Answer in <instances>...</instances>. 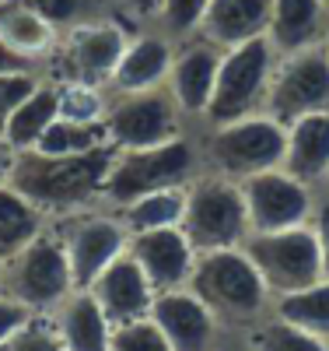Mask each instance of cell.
<instances>
[{
    "label": "cell",
    "instance_id": "cell-1",
    "mask_svg": "<svg viewBox=\"0 0 329 351\" xmlns=\"http://www.w3.org/2000/svg\"><path fill=\"white\" fill-rule=\"evenodd\" d=\"M112 165V148H95L84 155H42V152H18L11 186L46 218H67L74 211L95 208L102 183Z\"/></svg>",
    "mask_w": 329,
    "mask_h": 351
},
{
    "label": "cell",
    "instance_id": "cell-2",
    "mask_svg": "<svg viewBox=\"0 0 329 351\" xmlns=\"http://www.w3.org/2000/svg\"><path fill=\"white\" fill-rule=\"evenodd\" d=\"M193 295L218 316L228 334H246L259 319L274 313V295L246 250H214L196 253L193 274L186 285Z\"/></svg>",
    "mask_w": 329,
    "mask_h": 351
},
{
    "label": "cell",
    "instance_id": "cell-3",
    "mask_svg": "<svg viewBox=\"0 0 329 351\" xmlns=\"http://www.w3.org/2000/svg\"><path fill=\"white\" fill-rule=\"evenodd\" d=\"M200 172L203 158L196 130H186L165 144H151V148H130V152L112 148V165L98 193V208L123 211L137 197L189 186Z\"/></svg>",
    "mask_w": 329,
    "mask_h": 351
},
{
    "label": "cell",
    "instance_id": "cell-4",
    "mask_svg": "<svg viewBox=\"0 0 329 351\" xmlns=\"http://www.w3.org/2000/svg\"><path fill=\"white\" fill-rule=\"evenodd\" d=\"M196 141H200L203 172H218L224 180L242 183L256 172L284 165L287 127L274 116L259 112V116H246V120L196 130Z\"/></svg>",
    "mask_w": 329,
    "mask_h": 351
},
{
    "label": "cell",
    "instance_id": "cell-5",
    "mask_svg": "<svg viewBox=\"0 0 329 351\" xmlns=\"http://www.w3.org/2000/svg\"><path fill=\"white\" fill-rule=\"evenodd\" d=\"M74 288H77V281L70 271L67 250L60 243L53 225H46L32 243L4 260L0 295H8L11 302H18L32 316H49Z\"/></svg>",
    "mask_w": 329,
    "mask_h": 351
},
{
    "label": "cell",
    "instance_id": "cell-6",
    "mask_svg": "<svg viewBox=\"0 0 329 351\" xmlns=\"http://www.w3.org/2000/svg\"><path fill=\"white\" fill-rule=\"evenodd\" d=\"M274 64H277V49L270 46L266 36L224 49L218 81H214V95L207 102L196 130L246 120V116H259L266 106V88H270Z\"/></svg>",
    "mask_w": 329,
    "mask_h": 351
},
{
    "label": "cell",
    "instance_id": "cell-7",
    "mask_svg": "<svg viewBox=\"0 0 329 351\" xmlns=\"http://www.w3.org/2000/svg\"><path fill=\"white\" fill-rule=\"evenodd\" d=\"M179 228L186 232V239L193 243L196 253L238 250L249 239L242 186L218 172H200L186 186V211Z\"/></svg>",
    "mask_w": 329,
    "mask_h": 351
},
{
    "label": "cell",
    "instance_id": "cell-8",
    "mask_svg": "<svg viewBox=\"0 0 329 351\" xmlns=\"http://www.w3.org/2000/svg\"><path fill=\"white\" fill-rule=\"evenodd\" d=\"M133 28L119 18H95L74 25L70 32L60 36L49 64H46V81H84V84H102L109 88V77L123 56Z\"/></svg>",
    "mask_w": 329,
    "mask_h": 351
},
{
    "label": "cell",
    "instance_id": "cell-9",
    "mask_svg": "<svg viewBox=\"0 0 329 351\" xmlns=\"http://www.w3.org/2000/svg\"><path fill=\"white\" fill-rule=\"evenodd\" d=\"M242 250L252 260V267L259 271V278L266 281L274 299L326 278L312 225H294L280 232H252L242 243Z\"/></svg>",
    "mask_w": 329,
    "mask_h": 351
},
{
    "label": "cell",
    "instance_id": "cell-10",
    "mask_svg": "<svg viewBox=\"0 0 329 351\" xmlns=\"http://www.w3.org/2000/svg\"><path fill=\"white\" fill-rule=\"evenodd\" d=\"M193 130L186 116L179 112L168 88H147V92H109L105 109V137L116 152L151 148L165 144L179 134Z\"/></svg>",
    "mask_w": 329,
    "mask_h": 351
},
{
    "label": "cell",
    "instance_id": "cell-11",
    "mask_svg": "<svg viewBox=\"0 0 329 351\" xmlns=\"http://www.w3.org/2000/svg\"><path fill=\"white\" fill-rule=\"evenodd\" d=\"M329 109V56L326 46H305L294 53H277V64L266 88L263 112L280 120L284 127L312 112Z\"/></svg>",
    "mask_w": 329,
    "mask_h": 351
},
{
    "label": "cell",
    "instance_id": "cell-12",
    "mask_svg": "<svg viewBox=\"0 0 329 351\" xmlns=\"http://www.w3.org/2000/svg\"><path fill=\"white\" fill-rule=\"evenodd\" d=\"M49 225L56 228L60 243L67 250L77 288H88L130 246V228L123 225V218L109 208H98V204L95 208H84V211H74L67 218H56Z\"/></svg>",
    "mask_w": 329,
    "mask_h": 351
},
{
    "label": "cell",
    "instance_id": "cell-13",
    "mask_svg": "<svg viewBox=\"0 0 329 351\" xmlns=\"http://www.w3.org/2000/svg\"><path fill=\"white\" fill-rule=\"evenodd\" d=\"M246 197V215H249V236L252 232H280L294 225H308L315 193L302 180H294L287 169H266L249 180L238 183Z\"/></svg>",
    "mask_w": 329,
    "mask_h": 351
},
{
    "label": "cell",
    "instance_id": "cell-14",
    "mask_svg": "<svg viewBox=\"0 0 329 351\" xmlns=\"http://www.w3.org/2000/svg\"><path fill=\"white\" fill-rule=\"evenodd\" d=\"M151 319L172 344V351H218L228 337V330L218 324V316L189 288L158 291Z\"/></svg>",
    "mask_w": 329,
    "mask_h": 351
},
{
    "label": "cell",
    "instance_id": "cell-15",
    "mask_svg": "<svg viewBox=\"0 0 329 351\" xmlns=\"http://www.w3.org/2000/svg\"><path fill=\"white\" fill-rule=\"evenodd\" d=\"M221 53L218 46H211L200 36L179 39L175 43V56H172V71H168V95L175 99L179 112L186 116V123L196 130L200 116L214 95V81H218V67H221Z\"/></svg>",
    "mask_w": 329,
    "mask_h": 351
},
{
    "label": "cell",
    "instance_id": "cell-16",
    "mask_svg": "<svg viewBox=\"0 0 329 351\" xmlns=\"http://www.w3.org/2000/svg\"><path fill=\"white\" fill-rule=\"evenodd\" d=\"M127 253L140 263V271L147 274L155 291H172V288H186L196 250L186 239V232L172 225V228H151V232H133Z\"/></svg>",
    "mask_w": 329,
    "mask_h": 351
},
{
    "label": "cell",
    "instance_id": "cell-17",
    "mask_svg": "<svg viewBox=\"0 0 329 351\" xmlns=\"http://www.w3.org/2000/svg\"><path fill=\"white\" fill-rule=\"evenodd\" d=\"M88 291L95 295V302L102 306V313L109 316L112 327L151 316V306H155V295H158L151 288V281H147V274L140 271V263L130 253L116 256L109 267L88 285Z\"/></svg>",
    "mask_w": 329,
    "mask_h": 351
},
{
    "label": "cell",
    "instance_id": "cell-18",
    "mask_svg": "<svg viewBox=\"0 0 329 351\" xmlns=\"http://www.w3.org/2000/svg\"><path fill=\"white\" fill-rule=\"evenodd\" d=\"M172 56H175V39H168L158 28H133V36L109 77V92L161 88L172 71Z\"/></svg>",
    "mask_w": 329,
    "mask_h": 351
},
{
    "label": "cell",
    "instance_id": "cell-19",
    "mask_svg": "<svg viewBox=\"0 0 329 351\" xmlns=\"http://www.w3.org/2000/svg\"><path fill=\"white\" fill-rule=\"evenodd\" d=\"M270 11H274V0H211L193 36L207 39L218 49L242 46L266 36Z\"/></svg>",
    "mask_w": 329,
    "mask_h": 351
},
{
    "label": "cell",
    "instance_id": "cell-20",
    "mask_svg": "<svg viewBox=\"0 0 329 351\" xmlns=\"http://www.w3.org/2000/svg\"><path fill=\"white\" fill-rule=\"evenodd\" d=\"M280 169H287L294 180H302L312 190H322L329 183V109L287 123V148Z\"/></svg>",
    "mask_w": 329,
    "mask_h": 351
},
{
    "label": "cell",
    "instance_id": "cell-21",
    "mask_svg": "<svg viewBox=\"0 0 329 351\" xmlns=\"http://www.w3.org/2000/svg\"><path fill=\"white\" fill-rule=\"evenodd\" d=\"M49 324L64 351H109L112 324L88 288H74L70 295L49 313Z\"/></svg>",
    "mask_w": 329,
    "mask_h": 351
},
{
    "label": "cell",
    "instance_id": "cell-22",
    "mask_svg": "<svg viewBox=\"0 0 329 351\" xmlns=\"http://www.w3.org/2000/svg\"><path fill=\"white\" fill-rule=\"evenodd\" d=\"M326 25H329L326 0H274L266 39L277 53H294L322 43Z\"/></svg>",
    "mask_w": 329,
    "mask_h": 351
},
{
    "label": "cell",
    "instance_id": "cell-23",
    "mask_svg": "<svg viewBox=\"0 0 329 351\" xmlns=\"http://www.w3.org/2000/svg\"><path fill=\"white\" fill-rule=\"evenodd\" d=\"M0 39H4L18 56L28 64H36L46 74V64L60 43V32L32 8H25L21 0H4L0 4Z\"/></svg>",
    "mask_w": 329,
    "mask_h": 351
},
{
    "label": "cell",
    "instance_id": "cell-24",
    "mask_svg": "<svg viewBox=\"0 0 329 351\" xmlns=\"http://www.w3.org/2000/svg\"><path fill=\"white\" fill-rule=\"evenodd\" d=\"M53 120H56V84L42 77L11 112V120L4 127V141L14 152H32Z\"/></svg>",
    "mask_w": 329,
    "mask_h": 351
},
{
    "label": "cell",
    "instance_id": "cell-25",
    "mask_svg": "<svg viewBox=\"0 0 329 351\" xmlns=\"http://www.w3.org/2000/svg\"><path fill=\"white\" fill-rule=\"evenodd\" d=\"M49 221L28 204L14 186H0V260L28 246Z\"/></svg>",
    "mask_w": 329,
    "mask_h": 351
},
{
    "label": "cell",
    "instance_id": "cell-26",
    "mask_svg": "<svg viewBox=\"0 0 329 351\" xmlns=\"http://www.w3.org/2000/svg\"><path fill=\"white\" fill-rule=\"evenodd\" d=\"M274 313L280 319H287V324L329 341V278L274 299Z\"/></svg>",
    "mask_w": 329,
    "mask_h": 351
},
{
    "label": "cell",
    "instance_id": "cell-27",
    "mask_svg": "<svg viewBox=\"0 0 329 351\" xmlns=\"http://www.w3.org/2000/svg\"><path fill=\"white\" fill-rule=\"evenodd\" d=\"M183 211H186V186L137 197L133 204H127V208L116 211V215L123 218V225L130 228V236H133V232H151V228L183 225Z\"/></svg>",
    "mask_w": 329,
    "mask_h": 351
},
{
    "label": "cell",
    "instance_id": "cell-28",
    "mask_svg": "<svg viewBox=\"0 0 329 351\" xmlns=\"http://www.w3.org/2000/svg\"><path fill=\"white\" fill-rule=\"evenodd\" d=\"M235 337L249 351H329V341L287 324L277 313H270L266 319H259L256 327H249L246 334H235Z\"/></svg>",
    "mask_w": 329,
    "mask_h": 351
},
{
    "label": "cell",
    "instance_id": "cell-29",
    "mask_svg": "<svg viewBox=\"0 0 329 351\" xmlns=\"http://www.w3.org/2000/svg\"><path fill=\"white\" fill-rule=\"evenodd\" d=\"M53 84H56V116L60 120L105 127L109 88L84 84V81H53Z\"/></svg>",
    "mask_w": 329,
    "mask_h": 351
},
{
    "label": "cell",
    "instance_id": "cell-30",
    "mask_svg": "<svg viewBox=\"0 0 329 351\" xmlns=\"http://www.w3.org/2000/svg\"><path fill=\"white\" fill-rule=\"evenodd\" d=\"M105 144H109L105 127L70 123V120H60V116H56L32 152H42V155H84V152L105 148ZM109 148H112V144H109Z\"/></svg>",
    "mask_w": 329,
    "mask_h": 351
},
{
    "label": "cell",
    "instance_id": "cell-31",
    "mask_svg": "<svg viewBox=\"0 0 329 351\" xmlns=\"http://www.w3.org/2000/svg\"><path fill=\"white\" fill-rule=\"evenodd\" d=\"M21 4L32 8L36 14H42L60 36L70 32L74 25H84V21L116 14L112 0H21Z\"/></svg>",
    "mask_w": 329,
    "mask_h": 351
},
{
    "label": "cell",
    "instance_id": "cell-32",
    "mask_svg": "<svg viewBox=\"0 0 329 351\" xmlns=\"http://www.w3.org/2000/svg\"><path fill=\"white\" fill-rule=\"evenodd\" d=\"M109 351H172V344L155 327V319L144 316V319H130V324H116L109 337Z\"/></svg>",
    "mask_w": 329,
    "mask_h": 351
},
{
    "label": "cell",
    "instance_id": "cell-33",
    "mask_svg": "<svg viewBox=\"0 0 329 351\" xmlns=\"http://www.w3.org/2000/svg\"><path fill=\"white\" fill-rule=\"evenodd\" d=\"M207 4H211V0H165L155 28H158V32H165L168 39H175V43L179 39H189L196 32V25H200Z\"/></svg>",
    "mask_w": 329,
    "mask_h": 351
},
{
    "label": "cell",
    "instance_id": "cell-34",
    "mask_svg": "<svg viewBox=\"0 0 329 351\" xmlns=\"http://www.w3.org/2000/svg\"><path fill=\"white\" fill-rule=\"evenodd\" d=\"M0 351H64V344H60L49 316H32Z\"/></svg>",
    "mask_w": 329,
    "mask_h": 351
},
{
    "label": "cell",
    "instance_id": "cell-35",
    "mask_svg": "<svg viewBox=\"0 0 329 351\" xmlns=\"http://www.w3.org/2000/svg\"><path fill=\"white\" fill-rule=\"evenodd\" d=\"M42 81V74H0V141H4V127L11 120V112L18 109V102L32 92V88Z\"/></svg>",
    "mask_w": 329,
    "mask_h": 351
},
{
    "label": "cell",
    "instance_id": "cell-36",
    "mask_svg": "<svg viewBox=\"0 0 329 351\" xmlns=\"http://www.w3.org/2000/svg\"><path fill=\"white\" fill-rule=\"evenodd\" d=\"M161 4L165 0H112L116 14L130 28H155V21L161 14Z\"/></svg>",
    "mask_w": 329,
    "mask_h": 351
},
{
    "label": "cell",
    "instance_id": "cell-37",
    "mask_svg": "<svg viewBox=\"0 0 329 351\" xmlns=\"http://www.w3.org/2000/svg\"><path fill=\"white\" fill-rule=\"evenodd\" d=\"M312 232H315V243L322 253V274L329 278V190L315 193V208H312Z\"/></svg>",
    "mask_w": 329,
    "mask_h": 351
},
{
    "label": "cell",
    "instance_id": "cell-38",
    "mask_svg": "<svg viewBox=\"0 0 329 351\" xmlns=\"http://www.w3.org/2000/svg\"><path fill=\"white\" fill-rule=\"evenodd\" d=\"M28 319H32V313H25L18 302H11L8 295H0V348H4Z\"/></svg>",
    "mask_w": 329,
    "mask_h": 351
},
{
    "label": "cell",
    "instance_id": "cell-39",
    "mask_svg": "<svg viewBox=\"0 0 329 351\" xmlns=\"http://www.w3.org/2000/svg\"><path fill=\"white\" fill-rule=\"evenodd\" d=\"M21 71H28V74H42L36 64H28L25 56H18L4 39H0V74H21ZM46 77V74H42Z\"/></svg>",
    "mask_w": 329,
    "mask_h": 351
},
{
    "label": "cell",
    "instance_id": "cell-40",
    "mask_svg": "<svg viewBox=\"0 0 329 351\" xmlns=\"http://www.w3.org/2000/svg\"><path fill=\"white\" fill-rule=\"evenodd\" d=\"M14 158L18 152L8 141H0V186H11V172H14Z\"/></svg>",
    "mask_w": 329,
    "mask_h": 351
},
{
    "label": "cell",
    "instance_id": "cell-41",
    "mask_svg": "<svg viewBox=\"0 0 329 351\" xmlns=\"http://www.w3.org/2000/svg\"><path fill=\"white\" fill-rule=\"evenodd\" d=\"M218 351H249V348H246V344H242V341H238V337H235V334H228V337H224V344H221V348H218Z\"/></svg>",
    "mask_w": 329,
    "mask_h": 351
},
{
    "label": "cell",
    "instance_id": "cell-42",
    "mask_svg": "<svg viewBox=\"0 0 329 351\" xmlns=\"http://www.w3.org/2000/svg\"><path fill=\"white\" fill-rule=\"evenodd\" d=\"M322 46H326V56H329V25H326V36H322Z\"/></svg>",
    "mask_w": 329,
    "mask_h": 351
},
{
    "label": "cell",
    "instance_id": "cell-43",
    "mask_svg": "<svg viewBox=\"0 0 329 351\" xmlns=\"http://www.w3.org/2000/svg\"><path fill=\"white\" fill-rule=\"evenodd\" d=\"M0 285H4V260H0Z\"/></svg>",
    "mask_w": 329,
    "mask_h": 351
},
{
    "label": "cell",
    "instance_id": "cell-44",
    "mask_svg": "<svg viewBox=\"0 0 329 351\" xmlns=\"http://www.w3.org/2000/svg\"><path fill=\"white\" fill-rule=\"evenodd\" d=\"M322 190H329V183H326V186H322Z\"/></svg>",
    "mask_w": 329,
    "mask_h": 351
},
{
    "label": "cell",
    "instance_id": "cell-45",
    "mask_svg": "<svg viewBox=\"0 0 329 351\" xmlns=\"http://www.w3.org/2000/svg\"><path fill=\"white\" fill-rule=\"evenodd\" d=\"M0 4H4V0H0Z\"/></svg>",
    "mask_w": 329,
    "mask_h": 351
},
{
    "label": "cell",
    "instance_id": "cell-46",
    "mask_svg": "<svg viewBox=\"0 0 329 351\" xmlns=\"http://www.w3.org/2000/svg\"><path fill=\"white\" fill-rule=\"evenodd\" d=\"M326 4H329V0H326Z\"/></svg>",
    "mask_w": 329,
    "mask_h": 351
}]
</instances>
